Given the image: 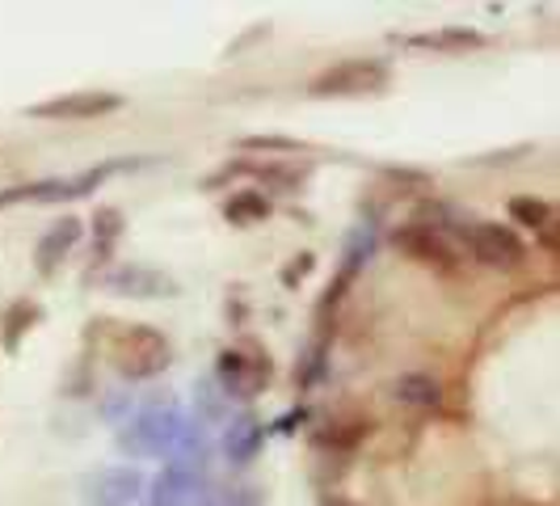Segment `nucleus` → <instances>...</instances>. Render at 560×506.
<instances>
[{
  "label": "nucleus",
  "instance_id": "28",
  "mask_svg": "<svg viewBox=\"0 0 560 506\" xmlns=\"http://www.w3.org/2000/svg\"><path fill=\"white\" fill-rule=\"evenodd\" d=\"M127 405H131V393H118V396H110V401L102 405V414H106V422H122Z\"/></svg>",
  "mask_w": 560,
  "mask_h": 506
},
{
  "label": "nucleus",
  "instance_id": "27",
  "mask_svg": "<svg viewBox=\"0 0 560 506\" xmlns=\"http://www.w3.org/2000/svg\"><path fill=\"white\" fill-rule=\"evenodd\" d=\"M532 148L523 143V148H505V152H493V157H472V161H464V165H510V161H523Z\"/></svg>",
  "mask_w": 560,
  "mask_h": 506
},
{
  "label": "nucleus",
  "instance_id": "26",
  "mask_svg": "<svg viewBox=\"0 0 560 506\" xmlns=\"http://www.w3.org/2000/svg\"><path fill=\"white\" fill-rule=\"evenodd\" d=\"M308 418H312L308 405H295V410H287V414H282L275 426H266V430H275V435H295V430H300V426H304Z\"/></svg>",
  "mask_w": 560,
  "mask_h": 506
},
{
  "label": "nucleus",
  "instance_id": "20",
  "mask_svg": "<svg viewBox=\"0 0 560 506\" xmlns=\"http://www.w3.org/2000/svg\"><path fill=\"white\" fill-rule=\"evenodd\" d=\"M510 220L523 228H532V232H539L544 225H552L557 220V207L548 203V198H535V195H514L510 198Z\"/></svg>",
  "mask_w": 560,
  "mask_h": 506
},
{
  "label": "nucleus",
  "instance_id": "17",
  "mask_svg": "<svg viewBox=\"0 0 560 506\" xmlns=\"http://www.w3.org/2000/svg\"><path fill=\"white\" fill-rule=\"evenodd\" d=\"M245 177H261L266 186H279V191H300L312 177V165L291 157V161H249L245 157Z\"/></svg>",
  "mask_w": 560,
  "mask_h": 506
},
{
  "label": "nucleus",
  "instance_id": "15",
  "mask_svg": "<svg viewBox=\"0 0 560 506\" xmlns=\"http://www.w3.org/2000/svg\"><path fill=\"white\" fill-rule=\"evenodd\" d=\"M38 321H43V304H38V300H30V296L9 300L4 312H0V350H4V355H18V350H22V337H26Z\"/></svg>",
  "mask_w": 560,
  "mask_h": 506
},
{
  "label": "nucleus",
  "instance_id": "29",
  "mask_svg": "<svg viewBox=\"0 0 560 506\" xmlns=\"http://www.w3.org/2000/svg\"><path fill=\"white\" fill-rule=\"evenodd\" d=\"M535 241H539V250H544V253H552V257H557V253H560V241H557V220H552V225H544V228H539V232H535Z\"/></svg>",
  "mask_w": 560,
  "mask_h": 506
},
{
  "label": "nucleus",
  "instance_id": "22",
  "mask_svg": "<svg viewBox=\"0 0 560 506\" xmlns=\"http://www.w3.org/2000/svg\"><path fill=\"white\" fill-rule=\"evenodd\" d=\"M224 401H228V396L220 393V384H215V380H202V384H198V393H195L198 426H202V422H220V418H224Z\"/></svg>",
  "mask_w": 560,
  "mask_h": 506
},
{
  "label": "nucleus",
  "instance_id": "33",
  "mask_svg": "<svg viewBox=\"0 0 560 506\" xmlns=\"http://www.w3.org/2000/svg\"><path fill=\"white\" fill-rule=\"evenodd\" d=\"M320 506H359V503H350V498H325Z\"/></svg>",
  "mask_w": 560,
  "mask_h": 506
},
{
  "label": "nucleus",
  "instance_id": "2",
  "mask_svg": "<svg viewBox=\"0 0 560 506\" xmlns=\"http://www.w3.org/2000/svg\"><path fill=\"white\" fill-rule=\"evenodd\" d=\"M182 435H186V414L173 396H165V401L143 405L136 418H122L118 451L122 456H173Z\"/></svg>",
  "mask_w": 560,
  "mask_h": 506
},
{
  "label": "nucleus",
  "instance_id": "4",
  "mask_svg": "<svg viewBox=\"0 0 560 506\" xmlns=\"http://www.w3.org/2000/svg\"><path fill=\"white\" fill-rule=\"evenodd\" d=\"M393 84V68L380 56L337 59L308 81V97H380Z\"/></svg>",
  "mask_w": 560,
  "mask_h": 506
},
{
  "label": "nucleus",
  "instance_id": "32",
  "mask_svg": "<svg viewBox=\"0 0 560 506\" xmlns=\"http://www.w3.org/2000/svg\"><path fill=\"white\" fill-rule=\"evenodd\" d=\"M502 506H544V503H535V498H505Z\"/></svg>",
  "mask_w": 560,
  "mask_h": 506
},
{
  "label": "nucleus",
  "instance_id": "14",
  "mask_svg": "<svg viewBox=\"0 0 560 506\" xmlns=\"http://www.w3.org/2000/svg\"><path fill=\"white\" fill-rule=\"evenodd\" d=\"M366 430H371V418H329L325 426H316L308 439L312 448L325 456H350L366 439Z\"/></svg>",
  "mask_w": 560,
  "mask_h": 506
},
{
  "label": "nucleus",
  "instance_id": "13",
  "mask_svg": "<svg viewBox=\"0 0 560 506\" xmlns=\"http://www.w3.org/2000/svg\"><path fill=\"white\" fill-rule=\"evenodd\" d=\"M266 444V422L257 418V414H236V418H228V430H224V460L228 464H236V469H245L253 456L261 451Z\"/></svg>",
  "mask_w": 560,
  "mask_h": 506
},
{
  "label": "nucleus",
  "instance_id": "3",
  "mask_svg": "<svg viewBox=\"0 0 560 506\" xmlns=\"http://www.w3.org/2000/svg\"><path fill=\"white\" fill-rule=\"evenodd\" d=\"M275 380V359L257 337H241L220 350L215 359V384L228 401H257Z\"/></svg>",
  "mask_w": 560,
  "mask_h": 506
},
{
  "label": "nucleus",
  "instance_id": "7",
  "mask_svg": "<svg viewBox=\"0 0 560 506\" xmlns=\"http://www.w3.org/2000/svg\"><path fill=\"white\" fill-rule=\"evenodd\" d=\"M127 106L122 93L110 89H72V93H59L47 102H34L26 106L30 118H47V123H89V118H110Z\"/></svg>",
  "mask_w": 560,
  "mask_h": 506
},
{
  "label": "nucleus",
  "instance_id": "19",
  "mask_svg": "<svg viewBox=\"0 0 560 506\" xmlns=\"http://www.w3.org/2000/svg\"><path fill=\"white\" fill-rule=\"evenodd\" d=\"M275 211V203L261 195V191H236V195L224 203V220L232 228H253V225H266Z\"/></svg>",
  "mask_w": 560,
  "mask_h": 506
},
{
  "label": "nucleus",
  "instance_id": "30",
  "mask_svg": "<svg viewBox=\"0 0 560 506\" xmlns=\"http://www.w3.org/2000/svg\"><path fill=\"white\" fill-rule=\"evenodd\" d=\"M13 203H30V182L26 186H4L0 191V207H13Z\"/></svg>",
  "mask_w": 560,
  "mask_h": 506
},
{
  "label": "nucleus",
  "instance_id": "11",
  "mask_svg": "<svg viewBox=\"0 0 560 506\" xmlns=\"http://www.w3.org/2000/svg\"><path fill=\"white\" fill-rule=\"evenodd\" d=\"M81 237H84V225L77 220V216L56 220V225L38 237V245H34V271H38L43 279H51L59 266H63V257L77 250V241H81Z\"/></svg>",
  "mask_w": 560,
  "mask_h": 506
},
{
  "label": "nucleus",
  "instance_id": "31",
  "mask_svg": "<svg viewBox=\"0 0 560 506\" xmlns=\"http://www.w3.org/2000/svg\"><path fill=\"white\" fill-rule=\"evenodd\" d=\"M224 506H266V503H261V494H257V490H241V494L224 498Z\"/></svg>",
  "mask_w": 560,
  "mask_h": 506
},
{
  "label": "nucleus",
  "instance_id": "18",
  "mask_svg": "<svg viewBox=\"0 0 560 506\" xmlns=\"http://www.w3.org/2000/svg\"><path fill=\"white\" fill-rule=\"evenodd\" d=\"M393 396L409 410H439L443 405V384L434 376H421V371H409L393 384Z\"/></svg>",
  "mask_w": 560,
  "mask_h": 506
},
{
  "label": "nucleus",
  "instance_id": "8",
  "mask_svg": "<svg viewBox=\"0 0 560 506\" xmlns=\"http://www.w3.org/2000/svg\"><path fill=\"white\" fill-rule=\"evenodd\" d=\"M102 291H114V296H127V300H173L182 287L173 283V275L156 271V266H140V262H118V266H106L102 275Z\"/></svg>",
  "mask_w": 560,
  "mask_h": 506
},
{
  "label": "nucleus",
  "instance_id": "10",
  "mask_svg": "<svg viewBox=\"0 0 560 506\" xmlns=\"http://www.w3.org/2000/svg\"><path fill=\"white\" fill-rule=\"evenodd\" d=\"M143 494V473L136 464H114L84 478V506H131Z\"/></svg>",
  "mask_w": 560,
  "mask_h": 506
},
{
  "label": "nucleus",
  "instance_id": "23",
  "mask_svg": "<svg viewBox=\"0 0 560 506\" xmlns=\"http://www.w3.org/2000/svg\"><path fill=\"white\" fill-rule=\"evenodd\" d=\"M236 148L241 152H282V157H300L304 152V143L291 140V136H245Z\"/></svg>",
  "mask_w": 560,
  "mask_h": 506
},
{
  "label": "nucleus",
  "instance_id": "9",
  "mask_svg": "<svg viewBox=\"0 0 560 506\" xmlns=\"http://www.w3.org/2000/svg\"><path fill=\"white\" fill-rule=\"evenodd\" d=\"M148 161L140 157H118V161H106V165H93L77 173V177H47V182H30V203H72V198L93 195V186H102L114 173H131V169H143Z\"/></svg>",
  "mask_w": 560,
  "mask_h": 506
},
{
  "label": "nucleus",
  "instance_id": "24",
  "mask_svg": "<svg viewBox=\"0 0 560 506\" xmlns=\"http://www.w3.org/2000/svg\"><path fill=\"white\" fill-rule=\"evenodd\" d=\"M312 271H316V253H295V257H291V262H287V266H282L279 271V283L282 287H287V291H295V287H300V283L308 279Z\"/></svg>",
  "mask_w": 560,
  "mask_h": 506
},
{
  "label": "nucleus",
  "instance_id": "5",
  "mask_svg": "<svg viewBox=\"0 0 560 506\" xmlns=\"http://www.w3.org/2000/svg\"><path fill=\"white\" fill-rule=\"evenodd\" d=\"M393 245L405 257H413L421 266L439 271V275H455L464 262V245L455 241V225H425V220H409L393 232Z\"/></svg>",
  "mask_w": 560,
  "mask_h": 506
},
{
  "label": "nucleus",
  "instance_id": "21",
  "mask_svg": "<svg viewBox=\"0 0 560 506\" xmlns=\"http://www.w3.org/2000/svg\"><path fill=\"white\" fill-rule=\"evenodd\" d=\"M325 346H329V334H316L312 350L304 355V364L295 367V384H300V389H312V384L325 376Z\"/></svg>",
  "mask_w": 560,
  "mask_h": 506
},
{
  "label": "nucleus",
  "instance_id": "1",
  "mask_svg": "<svg viewBox=\"0 0 560 506\" xmlns=\"http://www.w3.org/2000/svg\"><path fill=\"white\" fill-rule=\"evenodd\" d=\"M106 359L118 380H156L173 364V346L161 330L152 325H131V321H114V317H93L84 325V359Z\"/></svg>",
  "mask_w": 560,
  "mask_h": 506
},
{
  "label": "nucleus",
  "instance_id": "16",
  "mask_svg": "<svg viewBox=\"0 0 560 506\" xmlns=\"http://www.w3.org/2000/svg\"><path fill=\"white\" fill-rule=\"evenodd\" d=\"M122 211L118 207H97V216H93V266L84 271V283H93L102 271H106V257L114 253V245H118V237H122Z\"/></svg>",
  "mask_w": 560,
  "mask_h": 506
},
{
  "label": "nucleus",
  "instance_id": "12",
  "mask_svg": "<svg viewBox=\"0 0 560 506\" xmlns=\"http://www.w3.org/2000/svg\"><path fill=\"white\" fill-rule=\"evenodd\" d=\"M396 43H400V47H413V51L468 56V51H480L489 38H485L480 30H468V26H443V30H430V34H400Z\"/></svg>",
  "mask_w": 560,
  "mask_h": 506
},
{
  "label": "nucleus",
  "instance_id": "25",
  "mask_svg": "<svg viewBox=\"0 0 560 506\" xmlns=\"http://www.w3.org/2000/svg\"><path fill=\"white\" fill-rule=\"evenodd\" d=\"M384 177L396 182L400 191H421V186H430V173H421V169H405V165H384Z\"/></svg>",
  "mask_w": 560,
  "mask_h": 506
},
{
  "label": "nucleus",
  "instance_id": "6",
  "mask_svg": "<svg viewBox=\"0 0 560 506\" xmlns=\"http://www.w3.org/2000/svg\"><path fill=\"white\" fill-rule=\"evenodd\" d=\"M459 241L480 266H493V271H518V266H527V253H532L527 241L510 225H480V220H472V225L459 228Z\"/></svg>",
  "mask_w": 560,
  "mask_h": 506
}]
</instances>
